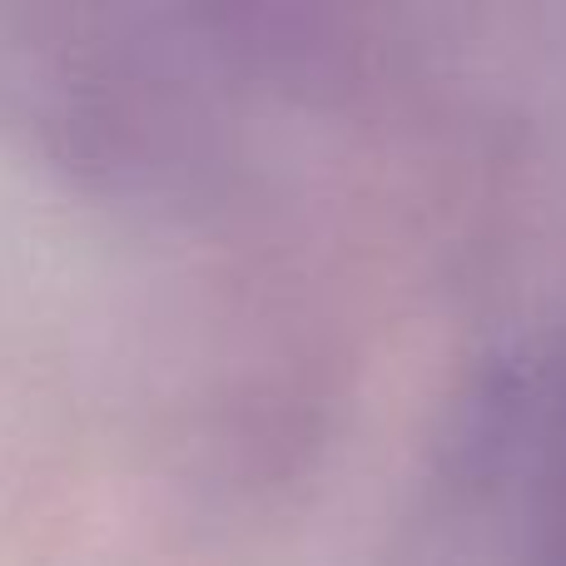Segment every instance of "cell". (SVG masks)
<instances>
[{
	"mask_svg": "<svg viewBox=\"0 0 566 566\" xmlns=\"http://www.w3.org/2000/svg\"><path fill=\"white\" fill-rule=\"evenodd\" d=\"M402 566H566V338L502 358L462 398Z\"/></svg>",
	"mask_w": 566,
	"mask_h": 566,
	"instance_id": "1",
	"label": "cell"
}]
</instances>
